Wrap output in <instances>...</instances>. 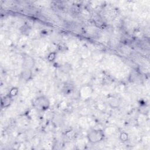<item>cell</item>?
<instances>
[{
	"label": "cell",
	"mask_w": 150,
	"mask_h": 150,
	"mask_svg": "<svg viewBox=\"0 0 150 150\" xmlns=\"http://www.w3.org/2000/svg\"><path fill=\"white\" fill-rule=\"evenodd\" d=\"M120 102L117 98H112V99L109 101V104L113 109H116L120 105Z\"/></svg>",
	"instance_id": "obj_6"
},
{
	"label": "cell",
	"mask_w": 150,
	"mask_h": 150,
	"mask_svg": "<svg viewBox=\"0 0 150 150\" xmlns=\"http://www.w3.org/2000/svg\"><path fill=\"white\" fill-rule=\"evenodd\" d=\"M104 137V132L100 130L93 129L91 130L88 134V138L90 143L96 144L102 141Z\"/></svg>",
	"instance_id": "obj_1"
},
{
	"label": "cell",
	"mask_w": 150,
	"mask_h": 150,
	"mask_svg": "<svg viewBox=\"0 0 150 150\" xmlns=\"http://www.w3.org/2000/svg\"><path fill=\"white\" fill-rule=\"evenodd\" d=\"M24 65L25 67V69H31L34 67V59L29 56H27L24 58Z\"/></svg>",
	"instance_id": "obj_3"
},
{
	"label": "cell",
	"mask_w": 150,
	"mask_h": 150,
	"mask_svg": "<svg viewBox=\"0 0 150 150\" xmlns=\"http://www.w3.org/2000/svg\"><path fill=\"white\" fill-rule=\"evenodd\" d=\"M21 76L25 80H29L32 78L31 69H25L21 73Z\"/></svg>",
	"instance_id": "obj_5"
},
{
	"label": "cell",
	"mask_w": 150,
	"mask_h": 150,
	"mask_svg": "<svg viewBox=\"0 0 150 150\" xmlns=\"http://www.w3.org/2000/svg\"><path fill=\"white\" fill-rule=\"evenodd\" d=\"M34 105L38 110H46L49 108L50 103L49 100L45 96H40L36 99L34 103Z\"/></svg>",
	"instance_id": "obj_2"
},
{
	"label": "cell",
	"mask_w": 150,
	"mask_h": 150,
	"mask_svg": "<svg viewBox=\"0 0 150 150\" xmlns=\"http://www.w3.org/2000/svg\"><path fill=\"white\" fill-rule=\"evenodd\" d=\"M120 140H121V141L125 142L128 140V135L126 133L123 132V133H121V134L120 135Z\"/></svg>",
	"instance_id": "obj_8"
},
{
	"label": "cell",
	"mask_w": 150,
	"mask_h": 150,
	"mask_svg": "<svg viewBox=\"0 0 150 150\" xmlns=\"http://www.w3.org/2000/svg\"><path fill=\"white\" fill-rule=\"evenodd\" d=\"M18 92H19V90L17 88H13L9 91V94L11 96V97H14V96H15L18 94Z\"/></svg>",
	"instance_id": "obj_7"
},
{
	"label": "cell",
	"mask_w": 150,
	"mask_h": 150,
	"mask_svg": "<svg viewBox=\"0 0 150 150\" xmlns=\"http://www.w3.org/2000/svg\"><path fill=\"white\" fill-rule=\"evenodd\" d=\"M13 102V97H11L9 94L5 96L4 99H2L1 102V105L3 108H7L8 107L11 103Z\"/></svg>",
	"instance_id": "obj_4"
}]
</instances>
